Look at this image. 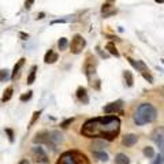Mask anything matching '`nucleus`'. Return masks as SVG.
I'll return each mask as SVG.
<instances>
[{"mask_svg":"<svg viewBox=\"0 0 164 164\" xmlns=\"http://www.w3.org/2000/svg\"><path fill=\"white\" fill-rule=\"evenodd\" d=\"M33 3H34V0H26V1H25V8H26V10L32 8Z\"/></svg>","mask_w":164,"mask_h":164,"instance_id":"obj_34","label":"nucleus"},{"mask_svg":"<svg viewBox=\"0 0 164 164\" xmlns=\"http://www.w3.org/2000/svg\"><path fill=\"white\" fill-rule=\"evenodd\" d=\"M152 164H164V155H157L156 156V159L153 160V163Z\"/></svg>","mask_w":164,"mask_h":164,"instance_id":"obj_29","label":"nucleus"},{"mask_svg":"<svg viewBox=\"0 0 164 164\" xmlns=\"http://www.w3.org/2000/svg\"><path fill=\"white\" fill-rule=\"evenodd\" d=\"M6 133L8 134V140H10V142H14V131H12L11 129H6Z\"/></svg>","mask_w":164,"mask_h":164,"instance_id":"obj_31","label":"nucleus"},{"mask_svg":"<svg viewBox=\"0 0 164 164\" xmlns=\"http://www.w3.org/2000/svg\"><path fill=\"white\" fill-rule=\"evenodd\" d=\"M25 60H26L25 58H21V59L18 60V63L14 66V70H12V74H11V80H15V78H16V74L19 72L21 67H22V66L25 64Z\"/></svg>","mask_w":164,"mask_h":164,"instance_id":"obj_15","label":"nucleus"},{"mask_svg":"<svg viewBox=\"0 0 164 164\" xmlns=\"http://www.w3.org/2000/svg\"><path fill=\"white\" fill-rule=\"evenodd\" d=\"M77 99H78L82 104H88L89 103V96H88V92H86V88L80 86V88L77 89Z\"/></svg>","mask_w":164,"mask_h":164,"instance_id":"obj_11","label":"nucleus"},{"mask_svg":"<svg viewBox=\"0 0 164 164\" xmlns=\"http://www.w3.org/2000/svg\"><path fill=\"white\" fill-rule=\"evenodd\" d=\"M156 118H157L156 108H155L152 104H149V103L140 104L138 108H137V112L134 114V122H136V124H138V126L151 123L153 120H156Z\"/></svg>","mask_w":164,"mask_h":164,"instance_id":"obj_2","label":"nucleus"},{"mask_svg":"<svg viewBox=\"0 0 164 164\" xmlns=\"http://www.w3.org/2000/svg\"><path fill=\"white\" fill-rule=\"evenodd\" d=\"M49 136H51V140H52V142H53L55 145L60 144V142L63 141V136H62L59 131H52V133H49Z\"/></svg>","mask_w":164,"mask_h":164,"instance_id":"obj_17","label":"nucleus"},{"mask_svg":"<svg viewBox=\"0 0 164 164\" xmlns=\"http://www.w3.org/2000/svg\"><path fill=\"white\" fill-rule=\"evenodd\" d=\"M142 77H144L145 80L148 81L149 84H153V77L151 75V72H149V71H145V72H142Z\"/></svg>","mask_w":164,"mask_h":164,"instance_id":"obj_30","label":"nucleus"},{"mask_svg":"<svg viewBox=\"0 0 164 164\" xmlns=\"http://www.w3.org/2000/svg\"><path fill=\"white\" fill-rule=\"evenodd\" d=\"M67 18H60V19H55V21H52V25H55V23H66L67 22Z\"/></svg>","mask_w":164,"mask_h":164,"instance_id":"obj_33","label":"nucleus"},{"mask_svg":"<svg viewBox=\"0 0 164 164\" xmlns=\"http://www.w3.org/2000/svg\"><path fill=\"white\" fill-rule=\"evenodd\" d=\"M96 51H97V52H99V53H100V56H101V58H108V55H107V53H105V52H103V51H101V49L99 48V47H97V48H96Z\"/></svg>","mask_w":164,"mask_h":164,"instance_id":"obj_35","label":"nucleus"},{"mask_svg":"<svg viewBox=\"0 0 164 164\" xmlns=\"http://www.w3.org/2000/svg\"><path fill=\"white\" fill-rule=\"evenodd\" d=\"M144 156L148 157V159L155 157V149H153L152 146H145L144 148Z\"/></svg>","mask_w":164,"mask_h":164,"instance_id":"obj_23","label":"nucleus"},{"mask_svg":"<svg viewBox=\"0 0 164 164\" xmlns=\"http://www.w3.org/2000/svg\"><path fill=\"white\" fill-rule=\"evenodd\" d=\"M115 163L116 164H130V159L124 153H118L115 156Z\"/></svg>","mask_w":164,"mask_h":164,"instance_id":"obj_16","label":"nucleus"},{"mask_svg":"<svg viewBox=\"0 0 164 164\" xmlns=\"http://www.w3.org/2000/svg\"><path fill=\"white\" fill-rule=\"evenodd\" d=\"M138 142V137L136 136V134H126V136L122 138V144L124 145V146H134V145Z\"/></svg>","mask_w":164,"mask_h":164,"instance_id":"obj_10","label":"nucleus"},{"mask_svg":"<svg viewBox=\"0 0 164 164\" xmlns=\"http://www.w3.org/2000/svg\"><path fill=\"white\" fill-rule=\"evenodd\" d=\"M18 164H30V163H29L28 160H21V161H19V163H18Z\"/></svg>","mask_w":164,"mask_h":164,"instance_id":"obj_38","label":"nucleus"},{"mask_svg":"<svg viewBox=\"0 0 164 164\" xmlns=\"http://www.w3.org/2000/svg\"><path fill=\"white\" fill-rule=\"evenodd\" d=\"M59 59V55L55 52V51H52V49H49V51H47V53H45L44 56V62L47 64H52L55 63L56 60Z\"/></svg>","mask_w":164,"mask_h":164,"instance_id":"obj_13","label":"nucleus"},{"mask_svg":"<svg viewBox=\"0 0 164 164\" xmlns=\"http://www.w3.org/2000/svg\"><path fill=\"white\" fill-rule=\"evenodd\" d=\"M107 142L108 141H105V140H96V141H93V144H92V152H100V151H104L105 148H107Z\"/></svg>","mask_w":164,"mask_h":164,"instance_id":"obj_12","label":"nucleus"},{"mask_svg":"<svg viewBox=\"0 0 164 164\" xmlns=\"http://www.w3.org/2000/svg\"><path fill=\"white\" fill-rule=\"evenodd\" d=\"M127 62H129L130 64H131V66H133L134 68H136V70H138V63H137V62H136L134 59H131V58H127Z\"/></svg>","mask_w":164,"mask_h":164,"instance_id":"obj_32","label":"nucleus"},{"mask_svg":"<svg viewBox=\"0 0 164 164\" xmlns=\"http://www.w3.org/2000/svg\"><path fill=\"white\" fill-rule=\"evenodd\" d=\"M137 63H138V70L137 71H141V72H145V71H149L148 70V66L142 62V60H137Z\"/></svg>","mask_w":164,"mask_h":164,"instance_id":"obj_25","label":"nucleus"},{"mask_svg":"<svg viewBox=\"0 0 164 164\" xmlns=\"http://www.w3.org/2000/svg\"><path fill=\"white\" fill-rule=\"evenodd\" d=\"M152 140L156 142V145L159 146L161 155H164V129H156L152 133Z\"/></svg>","mask_w":164,"mask_h":164,"instance_id":"obj_7","label":"nucleus"},{"mask_svg":"<svg viewBox=\"0 0 164 164\" xmlns=\"http://www.w3.org/2000/svg\"><path fill=\"white\" fill-rule=\"evenodd\" d=\"M119 131L120 119L114 115L88 119L81 129V134L86 138H100L105 141H114L118 137Z\"/></svg>","mask_w":164,"mask_h":164,"instance_id":"obj_1","label":"nucleus"},{"mask_svg":"<svg viewBox=\"0 0 164 164\" xmlns=\"http://www.w3.org/2000/svg\"><path fill=\"white\" fill-rule=\"evenodd\" d=\"M33 155H34V157H36V160H37V161H40V163H44V164H48V163H49L48 155L44 152V149L40 148V145L33 148Z\"/></svg>","mask_w":164,"mask_h":164,"instance_id":"obj_8","label":"nucleus"},{"mask_svg":"<svg viewBox=\"0 0 164 164\" xmlns=\"http://www.w3.org/2000/svg\"><path fill=\"white\" fill-rule=\"evenodd\" d=\"M12 92H14V89H12L11 86L6 89V90H4V93H3V96H1V101H3V103H6V101L10 100V99L12 97Z\"/></svg>","mask_w":164,"mask_h":164,"instance_id":"obj_21","label":"nucleus"},{"mask_svg":"<svg viewBox=\"0 0 164 164\" xmlns=\"http://www.w3.org/2000/svg\"><path fill=\"white\" fill-rule=\"evenodd\" d=\"M123 78H124V84H126V86L131 88L133 85H134V77H133L131 71L124 70V71H123Z\"/></svg>","mask_w":164,"mask_h":164,"instance_id":"obj_14","label":"nucleus"},{"mask_svg":"<svg viewBox=\"0 0 164 164\" xmlns=\"http://www.w3.org/2000/svg\"><path fill=\"white\" fill-rule=\"evenodd\" d=\"M105 49L108 51V53L116 56V58H119V52H118V49H116V47H115V44H114V43H108V44L105 45Z\"/></svg>","mask_w":164,"mask_h":164,"instance_id":"obj_20","label":"nucleus"},{"mask_svg":"<svg viewBox=\"0 0 164 164\" xmlns=\"http://www.w3.org/2000/svg\"><path fill=\"white\" fill-rule=\"evenodd\" d=\"M56 164H90L88 157L80 151H67L64 152Z\"/></svg>","mask_w":164,"mask_h":164,"instance_id":"obj_3","label":"nucleus"},{"mask_svg":"<svg viewBox=\"0 0 164 164\" xmlns=\"http://www.w3.org/2000/svg\"><path fill=\"white\" fill-rule=\"evenodd\" d=\"M8 78H11V75H10V71H8L7 68L0 70V82H6Z\"/></svg>","mask_w":164,"mask_h":164,"instance_id":"obj_22","label":"nucleus"},{"mask_svg":"<svg viewBox=\"0 0 164 164\" xmlns=\"http://www.w3.org/2000/svg\"><path fill=\"white\" fill-rule=\"evenodd\" d=\"M72 122H74V118H68V119H66L64 122H62V123H60V127H63V129L68 127V126H70Z\"/></svg>","mask_w":164,"mask_h":164,"instance_id":"obj_28","label":"nucleus"},{"mask_svg":"<svg viewBox=\"0 0 164 164\" xmlns=\"http://www.w3.org/2000/svg\"><path fill=\"white\" fill-rule=\"evenodd\" d=\"M36 71H37V66L34 64V66H32V68H30V74L28 75V85H32L33 82H34V80H36Z\"/></svg>","mask_w":164,"mask_h":164,"instance_id":"obj_19","label":"nucleus"},{"mask_svg":"<svg viewBox=\"0 0 164 164\" xmlns=\"http://www.w3.org/2000/svg\"><path fill=\"white\" fill-rule=\"evenodd\" d=\"M32 96H33V92H32V90H29L28 93H23V94L19 97V100L22 101V103H25V101H29V100H30V99H32Z\"/></svg>","mask_w":164,"mask_h":164,"instance_id":"obj_26","label":"nucleus"},{"mask_svg":"<svg viewBox=\"0 0 164 164\" xmlns=\"http://www.w3.org/2000/svg\"><path fill=\"white\" fill-rule=\"evenodd\" d=\"M93 153V157L94 159H97V160L100 161H108V155L104 152V151H100V152H92Z\"/></svg>","mask_w":164,"mask_h":164,"instance_id":"obj_18","label":"nucleus"},{"mask_svg":"<svg viewBox=\"0 0 164 164\" xmlns=\"http://www.w3.org/2000/svg\"><path fill=\"white\" fill-rule=\"evenodd\" d=\"M86 47V41H85V38L81 34H74L71 38V44H70V51H71V53H74V55H78V53L82 52V49Z\"/></svg>","mask_w":164,"mask_h":164,"instance_id":"obj_5","label":"nucleus"},{"mask_svg":"<svg viewBox=\"0 0 164 164\" xmlns=\"http://www.w3.org/2000/svg\"><path fill=\"white\" fill-rule=\"evenodd\" d=\"M67 45H68V41L66 37H62V38L58 41V47H59L60 51H64V49L67 48Z\"/></svg>","mask_w":164,"mask_h":164,"instance_id":"obj_24","label":"nucleus"},{"mask_svg":"<svg viewBox=\"0 0 164 164\" xmlns=\"http://www.w3.org/2000/svg\"><path fill=\"white\" fill-rule=\"evenodd\" d=\"M122 105H123V101L122 100H118V101H114V103H109V104H107L103 108V111H104V114H115V112H119L120 108H122Z\"/></svg>","mask_w":164,"mask_h":164,"instance_id":"obj_9","label":"nucleus"},{"mask_svg":"<svg viewBox=\"0 0 164 164\" xmlns=\"http://www.w3.org/2000/svg\"><path fill=\"white\" fill-rule=\"evenodd\" d=\"M40 115H41V111H36L34 114H33V118H32V120H30V124H29V127H30V126H33V124L36 123L37 119L40 118Z\"/></svg>","mask_w":164,"mask_h":164,"instance_id":"obj_27","label":"nucleus"},{"mask_svg":"<svg viewBox=\"0 0 164 164\" xmlns=\"http://www.w3.org/2000/svg\"><path fill=\"white\" fill-rule=\"evenodd\" d=\"M163 90H164V88H163Z\"/></svg>","mask_w":164,"mask_h":164,"instance_id":"obj_39","label":"nucleus"},{"mask_svg":"<svg viewBox=\"0 0 164 164\" xmlns=\"http://www.w3.org/2000/svg\"><path fill=\"white\" fill-rule=\"evenodd\" d=\"M19 37L22 38V40H28V38H29V34H26V33H23V32H21L19 33Z\"/></svg>","mask_w":164,"mask_h":164,"instance_id":"obj_36","label":"nucleus"},{"mask_svg":"<svg viewBox=\"0 0 164 164\" xmlns=\"http://www.w3.org/2000/svg\"><path fill=\"white\" fill-rule=\"evenodd\" d=\"M37 18H38V19H43V18H44V12H40V14H38V16H37Z\"/></svg>","mask_w":164,"mask_h":164,"instance_id":"obj_37","label":"nucleus"},{"mask_svg":"<svg viewBox=\"0 0 164 164\" xmlns=\"http://www.w3.org/2000/svg\"><path fill=\"white\" fill-rule=\"evenodd\" d=\"M96 67H97L96 58H94L92 53H89V55L86 56V60H85V64H84V71H85V74H86L89 81L92 80V75L96 74Z\"/></svg>","mask_w":164,"mask_h":164,"instance_id":"obj_4","label":"nucleus"},{"mask_svg":"<svg viewBox=\"0 0 164 164\" xmlns=\"http://www.w3.org/2000/svg\"><path fill=\"white\" fill-rule=\"evenodd\" d=\"M33 142L34 144H45V145H48V146H51L52 149H55L56 145L52 142V140H51V136H49V133L47 131H40V133H37L36 137L33 138Z\"/></svg>","mask_w":164,"mask_h":164,"instance_id":"obj_6","label":"nucleus"}]
</instances>
